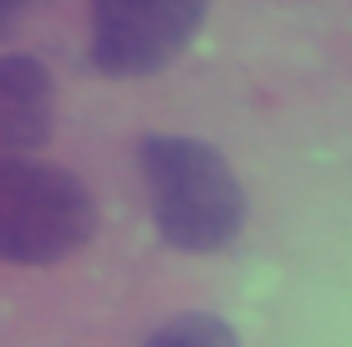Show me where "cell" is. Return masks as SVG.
Here are the masks:
<instances>
[{"label":"cell","instance_id":"6da1fadb","mask_svg":"<svg viewBox=\"0 0 352 347\" xmlns=\"http://www.w3.org/2000/svg\"><path fill=\"white\" fill-rule=\"evenodd\" d=\"M138 169L148 184L153 225L184 256H214L245 225V189L230 159L204 138L148 133L138 143Z\"/></svg>","mask_w":352,"mask_h":347},{"label":"cell","instance_id":"7a4b0ae2","mask_svg":"<svg viewBox=\"0 0 352 347\" xmlns=\"http://www.w3.org/2000/svg\"><path fill=\"white\" fill-rule=\"evenodd\" d=\"M97 235V205L77 174L36 159H0V260L56 266Z\"/></svg>","mask_w":352,"mask_h":347},{"label":"cell","instance_id":"3957f363","mask_svg":"<svg viewBox=\"0 0 352 347\" xmlns=\"http://www.w3.org/2000/svg\"><path fill=\"white\" fill-rule=\"evenodd\" d=\"M210 0H92V67L102 77H153L189 52Z\"/></svg>","mask_w":352,"mask_h":347},{"label":"cell","instance_id":"277c9868","mask_svg":"<svg viewBox=\"0 0 352 347\" xmlns=\"http://www.w3.org/2000/svg\"><path fill=\"white\" fill-rule=\"evenodd\" d=\"M56 117L52 71L36 56H0V159H26L41 148Z\"/></svg>","mask_w":352,"mask_h":347},{"label":"cell","instance_id":"5b68a950","mask_svg":"<svg viewBox=\"0 0 352 347\" xmlns=\"http://www.w3.org/2000/svg\"><path fill=\"white\" fill-rule=\"evenodd\" d=\"M143 347H240L235 327L210 312H184V317H168L164 327H153V337Z\"/></svg>","mask_w":352,"mask_h":347},{"label":"cell","instance_id":"8992f818","mask_svg":"<svg viewBox=\"0 0 352 347\" xmlns=\"http://www.w3.org/2000/svg\"><path fill=\"white\" fill-rule=\"evenodd\" d=\"M31 5H36V0H0V36H10V26H16Z\"/></svg>","mask_w":352,"mask_h":347}]
</instances>
